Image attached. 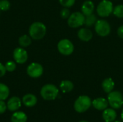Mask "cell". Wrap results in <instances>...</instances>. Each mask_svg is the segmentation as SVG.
<instances>
[{"label": "cell", "mask_w": 123, "mask_h": 122, "mask_svg": "<svg viewBox=\"0 0 123 122\" xmlns=\"http://www.w3.org/2000/svg\"><path fill=\"white\" fill-rule=\"evenodd\" d=\"M29 34L33 40H40L43 38L46 34V27L42 22H35L30 25Z\"/></svg>", "instance_id": "6da1fadb"}, {"label": "cell", "mask_w": 123, "mask_h": 122, "mask_svg": "<svg viewBox=\"0 0 123 122\" xmlns=\"http://www.w3.org/2000/svg\"><path fill=\"white\" fill-rule=\"evenodd\" d=\"M59 90L53 84H46L43 86L40 90L42 98L46 101H52L57 98Z\"/></svg>", "instance_id": "7a4b0ae2"}, {"label": "cell", "mask_w": 123, "mask_h": 122, "mask_svg": "<svg viewBox=\"0 0 123 122\" xmlns=\"http://www.w3.org/2000/svg\"><path fill=\"white\" fill-rule=\"evenodd\" d=\"M92 105V101L88 96H80L74 102V109L78 113L86 111Z\"/></svg>", "instance_id": "3957f363"}, {"label": "cell", "mask_w": 123, "mask_h": 122, "mask_svg": "<svg viewBox=\"0 0 123 122\" xmlns=\"http://www.w3.org/2000/svg\"><path fill=\"white\" fill-rule=\"evenodd\" d=\"M107 101L109 105L114 109H120L123 105V96L121 92L118 91H112L110 93H108Z\"/></svg>", "instance_id": "277c9868"}, {"label": "cell", "mask_w": 123, "mask_h": 122, "mask_svg": "<svg viewBox=\"0 0 123 122\" xmlns=\"http://www.w3.org/2000/svg\"><path fill=\"white\" fill-rule=\"evenodd\" d=\"M113 4L110 0L101 1L97 6V12L101 17H109L113 12Z\"/></svg>", "instance_id": "5b68a950"}, {"label": "cell", "mask_w": 123, "mask_h": 122, "mask_svg": "<svg viewBox=\"0 0 123 122\" xmlns=\"http://www.w3.org/2000/svg\"><path fill=\"white\" fill-rule=\"evenodd\" d=\"M85 15L81 12H75L68 18V24L71 28H77L84 24Z\"/></svg>", "instance_id": "8992f818"}, {"label": "cell", "mask_w": 123, "mask_h": 122, "mask_svg": "<svg viewBox=\"0 0 123 122\" xmlns=\"http://www.w3.org/2000/svg\"><path fill=\"white\" fill-rule=\"evenodd\" d=\"M94 29L97 34L100 37H107L111 32V26L105 19H99L94 24Z\"/></svg>", "instance_id": "52a82bcc"}, {"label": "cell", "mask_w": 123, "mask_h": 122, "mask_svg": "<svg viewBox=\"0 0 123 122\" xmlns=\"http://www.w3.org/2000/svg\"><path fill=\"white\" fill-rule=\"evenodd\" d=\"M58 52L63 55H70L74 50V44L68 39H63L60 40L57 45Z\"/></svg>", "instance_id": "ba28073f"}, {"label": "cell", "mask_w": 123, "mask_h": 122, "mask_svg": "<svg viewBox=\"0 0 123 122\" xmlns=\"http://www.w3.org/2000/svg\"><path fill=\"white\" fill-rule=\"evenodd\" d=\"M27 73L29 76L33 78L40 77L43 73V66L37 63H32L30 64L27 68Z\"/></svg>", "instance_id": "9c48e42d"}, {"label": "cell", "mask_w": 123, "mask_h": 122, "mask_svg": "<svg viewBox=\"0 0 123 122\" xmlns=\"http://www.w3.org/2000/svg\"><path fill=\"white\" fill-rule=\"evenodd\" d=\"M13 57L17 63L23 64L27 62L28 55L23 47H17L13 52Z\"/></svg>", "instance_id": "30bf717a"}, {"label": "cell", "mask_w": 123, "mask_h": 122, "mask_svg": "<svg viewBox=\"0 0 123 122\" xmlns=\"http://www.w3.org/2000/svg\"><path fill=\"white\" fill-rule=\"evenodd\" d=\"M21 105L22 101L17 96H12L9 99L6 104L7 109L10 111H17L21 107Z\"/></svg>", "instance_id": "8fae6325"}, {"label": "cell", "mask_w": 123, "mask_h": 122, "mask_svg": "<svg viewBox=\"0 0 123 122\" xmlns=\"http://www.w3.org/2000/svg\"><path fill=\"white\" fill-rule=\"evenodd\" d=\"M78 37L83 42H89L93 37L92 32L87 28H81L77 33Z\"/></svg>", "instance_id": "7c38bea8"}, {"label": "cell", "mask_w": 123, "mask_h": 122, "mask_svg": "<svg viewBox=\"0 0 123 122\" xmlns=\"http://www.w3.org/2000/svg\"><path fill=\"white\" fill-rule=\"evenodd\" d=\"M108 101L104 98H97L92 101V106L99 111H104L108 107Z\"/></svg>", "instance_id": "4fadbf2b"}, {"label": "cell", "mask_w": 123, "mask_h": 122, "mask_svg": "<svg viewBox=\"0 0 123 122\" xmlns=\"http://www.w3.org/2000/svg\"><path fill=\"white\" fill-rule=\"evenodd\" d=\"M102 118L105 122H113L117 118V113L114 109L107 108L102 113Z\"/></svg>", "instance_id": "5bb4252c"}, {"label": "cell", "mask_w": 123, "mask_h": 122, "mask_svg": "<svg viewBox=\"0 0 123 122\" xmlns=\"http://www.w3.org/2000/svg\"><path fill=\"white\" fill-rule=\"evenodd\" d=\"M94 11V4L91 0L85 1L81 5V12L85 15H89L93 14Z\"/></svg>", "instance_id": "9a60e30c"}, {"label": "cell", "mask_w": 123, "mask_h": 122, "mask_svg": "<svg viewBox=\"0 0 123 122\" xmlns=\"http://www.w3.org/2000/svg\"><path fill=\"white\" fill-rule=\"evenodd\" d=\"M37 101V97L32 93H27L22 98V103L27 107H32L34 106Z\"/></svg>", "instance_id": "2e32d148"}, {"label": "cell", "mask_w": 123, "mask_h": 122, "mask_svg": "<svg viewBox=\"0 0 123 122\" xmlns=\"http://www.w3.org/2000/svg\"><path fill=\"white\" fill-rule=\"evenodd\" d=\"M102 87L104 91L107 93H110L112 92L115 88V82L111 78H105L102 83Z\"/></svg>", "instance_id": "e0dca14e"}, {"label": "cell", "mask_w": 123, "mask_h": 122, "mask_svg": "<svg viewBox=\"0 0 123 122\" xmlns=\"http://www.w3.org/2000/svg\"><path fill=\"white\" fill-rule=\"evenodd\" d=\"M27 116L23 111H15L11 116V122H27Z\"/></svg>", "instance_id": "ac0fdd59"}, {"label": "cell", "mask_w": 123, "mask_h": 122, "mask_svg": "<svg viewBox=\"0 0 123 122\" xmlns=\"http://www.w3.org/2000/svg\"><path fill=\"white\" fill-rule=\"evenodd\" d=\"M74 83L68 80L62 81L60 83V89L63 93H69L74 89Z\"/></svg>", "instance_id": "d6986e66"}, {"label": "cell", "mask_w": 123, "mask_h": 122, "mask_svg": "<svg viewBox=\"0 0 123 122\" xmlns=\"http://www.w3.org/2000/svg\"><path fill=\"white\" fill-rule=\"evenodd\" d=\"M9 96V88L4 83H0V100H6Z\"/></svg>", "instance_id": "ffe728a7"}, {"label": "cell", "mask_w": 123, "mask_h": 122, "mask_svg": "<svg viewBox=\"0 0 123 122\" xmlns=\"http://www.w3.org/2000/svg\"><path fill=\"white\" fill-rule=\"evenodd\" d=\"M97 21V18L95 14H92L89 15L85 16V20H84V24L86 27H92L96 24Z\"/></svg>", "instance_id": "44dd1931"}, {"label": "cell", "mask_w": 123, "mask_h": 122, "mask_svg": "<svg viewBox=\"0 0 123 122\" xmlns=\"http://www.w3.org/2000/svg\"><path fill=\"white\" fill-rule=\"evenodd\" d=\"M19 45L22 47H28L30 44H31V38L27 35H22L19 38Z\"/></svg>", "instance_id": "7402d4cb"}, {"label": "cell", "mask_w": 123, "mask_h": 122, "mask_svg": "<svg viewBox=\"0 0 123 122\" xmlns=\"http://www.w3.org/2000/svg\"><path fill=\"white\" fill-rule=\"evenodd\" d=\"M113 14L117 18H123V5L118 4L115 6L112 12Z\"/></svg>", "instance_id": "603a6c76"}, {"label": "cell", "mask_w": 123, "mask_h": 122, "mask_svg": "<svg viewBox=\"0 0 123 122\" xmlns=\"http://www.w3.org/2000/svg\"><path fill=\"white\" fill-rule=\"evenodd\" d=\"M76 0H59V3L63 6L66 8H70L74 6Z\"/></svg>", "instance_id": "cb8c5ba5"}, {"label": "cell", "mask_w": 123, "mask_h": 122, "mask_svg": "<svg viewBox=\"0 0 123 122\" xmlns=\"http://www.w3.org/2000/svg\"><path fill=\"white\" fill-rule=\"evenodd\" d=\"M5 68L6 71L13 72L16 69V63L14 61H8L5 64Z\"/></svg>", "instance_id": "d4e9b609"}, {"label": "cell", "mask_w": 123, "mask_h": 122, "mask_svg": "<svg viewBox=\"0 0 123 122\" xmlns=\"http://www.w3.org/2000/svg\"><path fill=\"white\" fill-rule=\"evenodd\" d=\"M10 8V2L8 0H0V9L6 11Z\"/></svg>", "instance_id": "484cf974"}, {"label": "cell", "mask_w": 123, "mask_h": 122, "mask_svg": "<svg viewBox=\"0 0 123 122\" xmlns=\"http://www.w3.org/2000/svg\"><path fill=\"white\" fill-rule=\"evenodd\" d=\"M60 15H61V18H63V19H68L71 15L70 10L68 9V8L64 7L63 9H61V11L60 12Z\"/></svg>", "instance_id": "4316f807"}, {"label": "cell", "mask_w": 123, "mask_h": 122, "mask_svg": "<svg viewBox=\"0 0 123 122\" xmlns=\"http://www.w3.org/2000/svg\"><path fill=\"white\" fill-rule=\"evenodd\" d=\"M7 109V106L6 103L3 100H0V114H4Z\"/></svg>", "instance_id": "83f0119b"}, {"label": "cell", "mask_w": 123, "mask_h": 122, "mask_svg": "<svg viewBox=\"0 0 123 122\" xmlns=\"http://www.w3.org/2000/svg\"><path fill=\"white\" fill-rule=\"evenodd\" d=\"M6 72V70L5 65H4L3 64L0 63V78L3 77L5 75Z\"/></svg>", "instance_id": "f1b7e54d"}, {"label": "cell", "mask_w": 123, "mask_h": 122, "mask_svg": "<svg viewBox=\"0 0 123 122\" xmlns=\"http://www.w3.org/2000/svg\"><path fill=\"white\" fill-rule=\"evenodd\" d=\"M117 33V35L120 38L123 39V25H121L118 27Z\"/></svg>", "instance_id": "f546056e"}, {"label": "cell", "mask_w": 123, "mask_h": 122, "mask_svg": "<svg viewBox=\"0 0 123 122\" xmlns=\"http://www.w3.org/2000/svg\"><path fill=\"white\" fill-rule=\"evenodd\" d=\"M121 119H122V120H123V111H122V113H121Z\"/></svg>", "instance_id": "4dcf8cb0"}, {"label": "cell", "mask_w": 123, "mask_h": 122, "mask_svg": "<svg viewBox=\"0 0 123 122\" xmlns=\"http://www.w3.org/2000/svg\"><path fill=\"white\" fill-rule=\"evenodd\" d=\"M87 122V121H81V122Z\"/></svg>", "instance_id": "1f68e13d"}, {"label": "cell", "mask_w": 123, "mask_h": 122, "mask_svg": "<svg viewBox=\"0 0 123 122\" xmlns=\"http://www.w3.org/2000/svg\"><path fill=\"white\" fill-rule=\"evenodd\" d=\"M120 122V121H116V122Z\"/></svg>", "instance_id": "d6a6232c"}, {"label": "cell", "mask_w": 123, "mask_h": 122, "mask_svg": "<svg viewBox=\"0 0 123 122\" xmlns=\"http://www.w3.org/2000/svg\"><path fill=\"white\" fill-rule=\"evenodd\" d=\"M0 10H1V9H0Z\"/></svg>", "instance_id": "836d02e7"}]
</instances>
